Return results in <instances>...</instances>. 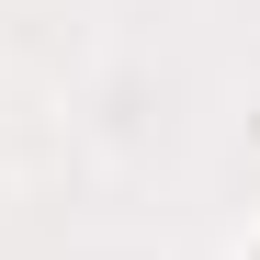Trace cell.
Returning a JSON list of instances; mask_svg holds the SVG:
<instances>
[{
    "label": "cell",
    "instance_id": "obj_1",
    "mask_svg": "<svg viewBox=\"0 0 260 260\" xmlns=\"http://www.w3.org/2000/svg\"><path fill=\"white\" fill-rule=\"evenodd\" d=\"M249 260H260V238H249Z\"/></svg>",
    "mask_w": 260,
    "mask_h": 260
}]
</instances>
